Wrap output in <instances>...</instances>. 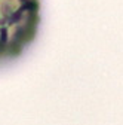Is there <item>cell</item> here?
Returning a JSON list of instances; mask_svg holds the SVG:
<instances>
[{
    "instance_id": "obj_1",
    "label": "cell",
    "mask_w": 123,
    "mask_h": 125,
    "mask_svg": "<svg viewBox=\"0 0 123 125\" xmlns=\"http://www.w3.org/2000/svg\"><path fill=\"white\" fill-rule=\"evenodd\" d=\"M43 0H0V66L19 60L37 40Z\"/></svg>"
}]
</instances>
